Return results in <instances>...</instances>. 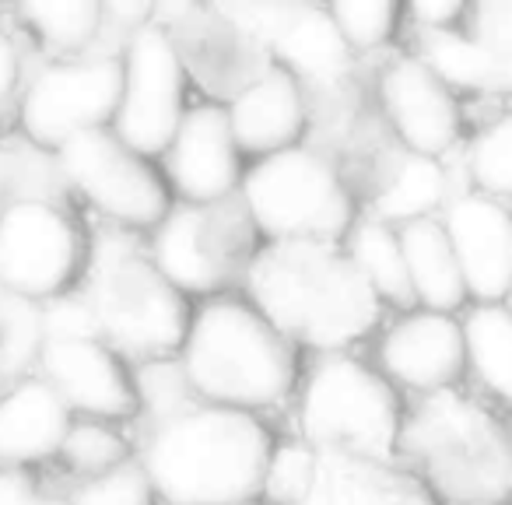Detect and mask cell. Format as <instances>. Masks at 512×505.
I'll use <instances>...</instances> for the list:
<instances>
[{"instance_id": "obj_1", "label": "cell", "mask_w": 512, "mask_h": 505, "mask_svg": "<svg viewBox=\"0 0 512 505\" xmlns=\"http://www.w3.org/2000/svg\"><path fill=\"white\" fill-rule=\"evenodd\" d=\"M271 453L274 439L256 414L193 404L158 421L141 467L169 505H249L264 491Z\"/></svg>"}, {"instance_id": "obj_2", "label": "cell", "mask_w": 512, "mask_h": 505, "mask_svg": "<svg viewBox=\"0 0 512 505\" xmlns=\"http://www.w3.org/2000/svg\"><path fill=\"white\" fill-rule=\"evenodd\" d=\"M253 306L288 337L334 351L379 320L376 292L348 253L327 242H274L246 271Z\"/></svg>"}, {"instance_id": "obj_3", "label": "cell", "mask_w": 512, "mask_h": 505, "mask_svg": "<svg viewBox=\"0 0 512 505\" xmlns=\"http://www.w3.org/2000/svg\"><path fill=\"white\" fill-rule=\"evenodd\" d=\"M179 365L204 404L249 414L281 404L299 376L292 341L256 306L228 295L193 313Z\"/></svg>"}, {"instance_id": "obj_4", "label": "cell", "mask_w": 512, "mask_h": 505, "mask_svg": "<svg viewBox=\"0 0 512 505\" xmlns=\"http://www.w3.org/2000/svg\"><path fill=\"white\" fill-rule=\"evenodd\" d=\"M242 204L256 232L274 242H327L351 235L355 197L337 169L309 148L267 155L242 176Z\"/></svg>"}, {"instance_id": "obj_5", "label": "cell", "mask_w": 512, "mask_h": 505, "mask_svg": "<svg viewBox=\"0 0 512 505\" xmlns=\"http://www.w3.org/2000/svg\"><path fill=\"white\" fill-rule=\"evenodd\" d=\"M102 341L137 358L183 351L190 334V302L137 249H106L95 257L85 295Z\"/></svg>"}, {"instance_id": "obj_6", "label": "cell", "mask_w": 512, "mask_h": 505, "mask_svg": "<svg viewBox=\"0 0 512 505\" xmlns=\"http://www.w3.org/2000/svg\"><path fill=\"white\" fill-rule=\"evenodd\" d=\"M302 435L313 449L386 463L397 449L400 400L369 365L327 355L302 390Z\"/></svg>"}, {"instance_id": "obj_7", "label": "cell", "mask_w": 512, "mask_h": 505, "mask_svg": "<svg viewBox=\"0 0 512 505\" xmlns=\"http://www.w3.org/2000/svg\"><path fill=\"white\" fill-rule=\"evenodd\" d=\"M256 257V225L246 204H179L155 228L151 264L165 281L190 295H211L249 271Z\"/></svg>"}, {"instance_id": "obj_8", "label": "cell", "mask_w": 512, "mask_h": 505, "mask_svg": "<svg viewBox=\"0 0 512 505\" xmlns=\"http://www.w3.org/2000/svg\"><path fill=\"white\" fill-rule=\"evenodd\" d=\"M57 155L74 190L113 225L158 228L169 218L172 190L165 176L109 127L71 137Z\"/></svg>"}, {"instance_id": "obj_9", "label": "cell", "mask_w": 512, "mask_h": 505, "mask_svg": "<svg viewBox=\"0 0 512 505\" xmlns=\"http://www.w3.org/2000/svg\"><path fill=\"white\" fill-rule=\"evenodd\" d=\"M186 116V67L179 46L162 25L130 32L123 53V95L113 116V134L130 151L158 158L169 151Z\"/></svg>"}, {"instance_id": "obj_10", "label": "cell", "mask_w": 512, "mask_h": 505, "mask_svg": "<svg viewBox=\"0 0 512 505\" xmlns=\"http://www.w3.org/2000/svg\"><path fill=\"white\" fill-rule=\"evenodd\" d=\"M81 232L50 200L25 197L0 211V288L29 302L67 295L81 271Z\"/></svg>"}, {"instance_id": "obj_11", "label": "cell", "mask_w": 512, "mask_h": 505, "mask_svg": "<svg viewBox=\"0 0 512 505\" xmlns=\"http://www.w3.org/2000/svg\"><path fill=\"white\" fill-rule=\"evenodd\" d=\"M123 95V60L92 57L53 64L22 99V127L39 148H64L71 137L113 123Z\"/></svg>"}, {"instance_id": "obj_12", "label": "cell", "mask_w": 512, "mask_h": 505, "mask_svg": "<svg viewBox=\"0 0 512 505\" xmlns=\"http://www.w3.org/2000/svg\"><path fill=\"white\" fill-rule=\"evenodd\" d=\"M221 15L239 32L264 39L278 67L295 78L337 81L351 64V46L341 39L327 8L313 4H221Z\"/></svg>"}, {"instance_id": "obj_13", "label": "cell", "mask_w": 512, "mask_h": 505, "mask_svg": "<svg viewBox=\"0 0 512 505\" xmlns=\"http://www.w3.org/2000/svg\"><path fill=\"white\" fill-rule=\"evenodd\" d=\"M162 176L183 204H218L242 186V151L235 148L228 113L214 102L186 109Z\"/></svg>"}, {"instance_id": "obj_14", "label": "cell", "mask_w": 512, "mask_h": 505, "mask_svg": "<svg viewBox=\"0 0 512 505\" xmlns=\"http://www.w3.org/2000/svg\"><path fill=\"white\" fill-rule=\"evenodd\" d=\"M39 365L46 372V383L71 407V414L78 411L81 418L123 421L134 418L141 407L137 386L123 369L120 355L99 337L46 341Z\"/></svg>"}, {"instance_id": "obj_15", "label": "cell", "mask_w": 512, "mask_h": 505, "mask_svg": "<svg viewBox=\"0 0 512 505\" xmlns=\"http://www.w3.org/2000/svg\"><path fill=\"white\" fill-rule=\"evenodd\" d=\"M446 239L477 306H502L512 285V211L495 197L463 193L446 207Z\"/></svg>"}, {"instance_id": "obj_16", "label": "cell", "mask_w": 512, "mask_h": 505, "mask_svg": "<svg viewBox=\"0 0 512 505\" xmlns=\"http://www.w3.org/2000/svg\"><path fill=\"white\" fill-rule=\"evenodd\" d=\"M379 365L393 383L407 390H446L467 369L463 323L432 309L404 313L379 341Z\"/></svg>"}, {"instance_id": "obj_17", "label": "cell", "mask_w": 512, "mask_h": 505, "mask_svg": "<svg viewBox=\"0 0 512 505\" xmlns=\"http://www.w3.org/2000/svg\"><path fill=\"white\" fill-rule=\"evenodd\" d=\"M379 99L386 120L414 155L439 158L460 137V106L453 99V88L442 85L418 57H400L386 67Z\"/></svg>"}, {"instance_id": "obj_18", "label": "cell", "mask_w": 512, "mask_h": 505, "mask_svg": "<svg viewBox=\"0 0 512 505\" xmlns=\"http://www.w3.org/2000/svg\"><path fill=\"white\" fill-rule=\"evenodd\" d=\"M228 127H232L235 148L246 155H278V151L295 148V141L306 130V99L302 85L285 67H267L256 74L246 88L232 99Z\"/></svg>"}, {"instance_id": "obj_19", "label": "cell", "mask_w": 512, "mask_h": 505, "mask_svg": "<svg viewBox=\"0 0 512 505\" xmlns=\"http://www.w3.org/2000/svg\"><path fill=\"white\" fill-rule=\"evenodd\" d=\"M74 414L46 379H22L0 397V470H25L60 453Z\"/></svg>"}, {"instance_id": "obj_20", "label": "cell", "mask_w": 512, "mask_h": 505, "mask_svg": "<svg viewBox=\"0 0 512 505\" xmlns=\"http://www.w3.org/2000/svg\"><path fill=\"white\" fill-rule=\"evenodd\" d=\"M400 249H404L407 278H411L418 306L453 316V309H460L470 299L442 221L421 218L404 225L400 228Z\"/></svg>"}, {"instance_id": "obj_21", "label": "cell", "mask_w": 512, "mask_h": 505, "mask_svg": "<svg viewBox=\"0 0 512 505\" xmlns=\"http://www.w3.org/2000/svg\"><path fill=\"white\" fill-rule=\"evenodd\" d=\"M348 260L358 267L379 302H390L397 309H414V288L407 278L404 249H400V232L383 221H362L348 235Z\"/></svg>"}, {"instance_id": "obj_22", "label": "cell", "mask_w": 512, "mask_h": 505, "mask_svg": "<svg viewBox=\"0 0 512 505\" xmlns=\"http://www.w3.org/2000/svg\"><path fill=\"white\" fill-rule=\"evenodd\" d=\"M446 169L439 165V158H425L407 151L397 162V169L390 172V179L383 183L376 197V221L383 225H411V221L432 218V211H439L446 200Z\"/></svg>"}, {"instance_id": "obj_23", "label": "cell", "mask_w": 512, "mask_h": 505, "mask_svg": "<svg viewBox=\"0 0 512 505\" xmlns=\"http://www.w3.org/2000/svg\"><path fill=\"white\" fill-rule=\"evenodd\" d=\"M467 365L481 386L512 411V313L509 306H477L463 320Z\"/></svg>"}, {"instance_id": "obj_24", "label": "cell", "mask_w": 512, "mask_h": 505, "mask_svg": "<svg viewBox=\"0 0 512 505\" xmlns=\"http://www.w3.org/2000/svg\"><path fill=\"white\" fill-rule=\"evenodd\" d=\"M421 64L453 88H484L491 81H502L505 64H498L470 32L442 29V32H421Z\"/></svg>"}, {"instance_id": "obj_25", "label": "cell", "mask_w": 512, "mask_h": 505, "mask_svg": "<svg viewBox=\"0 0 512 505\" xmlns=\"http://www.w3.org/2000/svg\"><path fill=\"white\" fill-rule=\"evenodd\" d=\"M18 15L53 50H81L102 29L99 0H29L18 8Z\"/></svg>"}, {"instance_id": "obj_26", "label": "cell", "mask_w": 512, "mask_h": 505, "mask_svg": "<svg viewBox=\"0 0 512 505\" xmlns=\"http://www.w3.org/2000/svg\"><path fill=\"white\" fill-rule=\"evenodd\" d=\"M60 456L81 477H102L109 470L123 467L130 460V442L113 425L95 418H78L67 428V439L60 446Z\"/></svg>"}, {"instance_id": "obj_27", "label": "cell", "mask_w": 512, "mask_h": 505, "mask_svg": "<svg viewBox=\"0 0 512 505\" xmlns=\"http://www.w3.org/2000/svg\"><path fill=\"white\" fill-rule=\"evenodd\" d=\"M46 330H43V309L29 299L8 295L0 299V376H18L32 358L43 355Z\"/></svg>"}, {"instance_id": "obj_28", "label": "cell", "mask_w": 512, "mask_h": 505, "mask_svg": "<svg viewBox=\"0 0 512 505\" xmlns=\"http://www.w3.org/2000/svg\"><path fill=\"white\" fill-rule=\"evenodd\" d=\"M470 176L484 197H512V113L498 116L470 144Z\"/></svg>"}, {"instance_id": "obj_29", "label": "cell", "mask_w": 512, "mask_h": 505, "mask_svg": "<svg viewBox=\"0 0 512 505\" xmlns=\"http://www.w3.org/2000/svg\"><path fill=\"white\" fill-rule=\"evenodd\" d=\"M316 488V449L309 442H281L274 446L264 470L260 495L274 505H302Z\"/></svg>"}, {"instance_id": "obj_30", "label": "cell", "mask_w": 512, "mask_h": 505, "mask_svg": "<svg viewBox=\"0 0 512 505\" xmlns=\"http://www.w3.org/2000/svg\"><path fill=\"white\" fill-rule=\"evenodd\" d=\"M327 11L351 50L383 46L400 22V8L393 0H334Z\"/></svg>"}, {"instance_id": "obj_31", "label": "cell", "mask_w": 512, "mask_h": 505, "mask_svg": "<svg viewBox=\"0 0 512 505\" xmlns=\"http://www.w3.org/2000/svg\"><path fill=\"white\" fill-rule=\"evenodd\" d=\"M155 488L141 463L127 460L123 467L109 470L102 477H88L85 484L74 488L67 498L71 505H155Z\"/></svg>"}, {"instance_id": "obj_32", "label": "cell", "mask_w": 512, "mask_h": 505, "mask_svg": "<svg viewBox=\"0 0 512 505\" xmlns=\"http://www.w3.org/2000/svg\"><path fill=\"white\" fill-rule=\"evenodd\" d=\"M470 39L498 64H512V0H477L470 8Z\"/></svg>"}, {"instance_id": "obj_33", "label": "cell", "mask_w": 512, "mask_h": 505, "mask_svg": "<svg viewBox=\"0 0 512 505\" xmlns=\"http://www.w3.org/2000/svg\"><path fill=\"white\" fill-rule=\"evenodd\" d=\"M43 330L46 341H78V337H99V323H95L92 309L85 299H71V295H60L50 299V306L43 309Z\"/></svg>"}, {"instance_id": "obj_34", "label": "cell", "mask_w": 512, "mask_h": 505, "mask_svg": "<svg viewBox=\"0 0 512 505\" xmlns=\"http://www.w3.org/2000/svg\"><path fill=\"white\" fill-rule=\"evenodd\" d=\"M0 505H71L36 488L29 470H0Z\"/></svg>"}, {"instance_id": "obj_35", "label": "cell", "mask_w": 512, "mask_h": 505, "mask_svg": "<svg viewBox=\"0 0 512 505\" xmlns=\"http://www.w3.org/2000/svg\"><path fill=\"white\" fill-rule=\"evenodd\" d=\"M463 0H414L411 18L421 25V32H442L463 15Z\"/></svg>"}, {"instance_id": "obj_36", "label": "cell", "mask_w": 512, "mask_h": 505, "mask_svg": "<svg viewBox=\"0 0 512 505\" xmlns=\"http://www.w3.org/2000/svg\"><path fill=\"white\" fill-rule=\"evenodd\" d=\"M102 15H113L116 25L137 32L141 25H151L155 4L151 0H109V4H102Z\"/></svg>"}, {"instance_id": "obj_37", "label": "cell", "mask_w": 512, "mask_h": 505, "mask_svg": "<svg viewBox=\"0 0 512 505\" xmlns=\"http://www.w3.org/2000/svg\"><path fill=\"white\" fill-rule=\"evenodd\" d=\"M15 85H18V50L8 32L0 29V102L8 99Z\"/></svg>"}, {"instance_id": "obj_38", "label": "cell", "mask_w": 512, "mask_h": 505, "mask_svg": "<svg viewBox=\"0 0 512 505\" xmlns=\"http://www.w3.org/2000/svg\"><path fill=\"white\" fill-rule=\"evenodd\" d=\"M390 505H439V502H435L432 491H425V488H407V491H400V495L393 498Z\"/></svg>"}, {"instance_id": "obj_39", "label": "cell", "mask_w": 512, "mask_h": 505, "mask_svg": "<svg viewBox=\"0 0 512 505\" xmlns=\"http://www.w3.org/2000/svg\"><path fill=\"white\" fill-rule=\"evenodd\" d=\"M502 81H505V85L512 88V64H505V74H502Z\"/></svg>"}, {"instance_id": "obj_40", "label": "cell", "mask_w": 512, "mask_h": 505, "mask_svg": "<svg viewBox=\"0 0 512 505\" xmlns=\"http://www.w3.org/2000/svg\"><path fill=\"white\" fill-rule=\"evenodd\" d=\"M505 302H509V313H512V285H509V295H505Z\"/></svg>"}, {"instance_id": "obj_41", "label": "cell", "mask_w": 512, "mask_h": 505, "mask_svg": "<svg viewBox=\"0 0 512 505\" xmlns=\"http://www.w3.org/2000/svg\"><path fill=\"white\" fill-rule=\"evenodd\" d=\"M467 505H498V502H467Z\"/></svg>"}]
</instances>
